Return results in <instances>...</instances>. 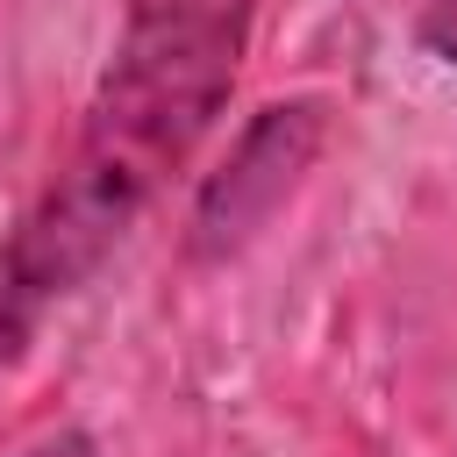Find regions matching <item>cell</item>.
<instances>
[{
  "mask_svg": "<svg viewBox=\"0 0 457 457\" xmlns=\"http://www.w3.org/2000/svg\"><path fill=\"white\" fill-rule=\"evenodd\" d=\"M29 457H100V450H93V436H50V443H36Z\"/></svg>",
  "mask_w": 457,
  "mask_h": 457,
  "instance_id": "5b68a950",
  "label": "cell"
},
{
  "mask_svg": "<svg viewBox=\"0 0 457 457\" xmlns=\"http://www.w3.org/2000/svg\"><path fill=\"white\" fill-rule=\"evenodd\" d=\"M321 136H328L321 100H271V107H257V121L236 136L221 171L193 200V257H236L300 193V179L321 157Z\"/></svg>",
  "mask_w": 457,
  "mask_h": 457,
  "instance_id": "7a4b0ae2",
  "label": "cell"
},
{
  "mask_svg": "<svg viewBox=\"0 0 457 457\" xmlns=\"http://www.w3.org/2000/svg\"><path fill=\"white\" fill-rule=\"evenodd\" d=\"M414 43H421L436 64L457 71V0H421V14H414Z\"/></svg>",
  "mask_w": 457,
  "mask_h": 457,
  "instance_id": "3957f363",
  "label": "cell"
},
{
  "mask_svg": "<svg viewBox=\"0 0 457 457\" xmlns=\"http://www.w3.org/2000/svg\"><path fill=\"white\" fill-rule=\"evenodd\" d=\"M136 7H164V14H221V21H250V0H136Z\"/></svg>",
  "mask_w": 457,
  "mask_h": 457,
  "instance_id": "277c9868",
  "label": "cell"
},
{
  "mask_svg": "<svg viewBox=\"0 0 457 457\" xmlns=\"http://www.w3.org/2000/svg\"><path fill=\"white\" fill-rule=\"evenodd\" d=\"M243 36L250 21L129 7V36L86 107L71 157L0 236V364L64 293H79L114 257L136 214L193 157L236 86Z\"/></svg>",
  "mask_w": 457,
  "mask_h": 457,
  "instance_id": "6da1fadb",
  "label": "cell"
}]
</instances>
